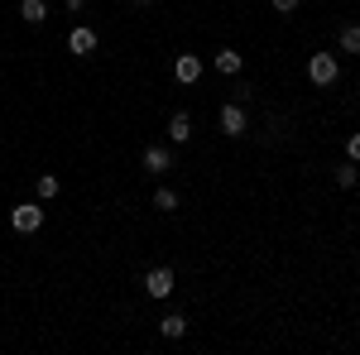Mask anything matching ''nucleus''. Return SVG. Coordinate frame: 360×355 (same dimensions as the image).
<instances>
[{"instance_id":"obj_12","label":"nucleus","mask_w":360,"mask_h":355,"mask_svg":"<svg viewBox=\"0 0 360 355\" xmlns=\"http://www.w3.org/2000/svg\"><path fill=\"white\" fill-rule=\"evenodd\" d=\"M154 212H178V192L159 188V192H154Z\"/></svg>"},{"instance_id":"obj_17","label":"nucleus","mask_w":360,"mask_h":355,"mask_svg":"<svg viewBox=\"0 0 360 355\" xmlns=\"http://www.w3.org/2000/svg\"><path fill=\"white\" fill-rule=\"evenodd\" d=\"M274 10H278V15H293V10H298V0H274Z\"/></svg>"},{"instance_id":"obj_6","label":"nucleus","mask_w":360,"mask_h":355,"mask_svg":"<svg viewBox=\"0 0 360 355\" xmlns=\"http://www.w3.org/2000/svg\"><path fill=\"white\" fill-rule=\"evenodd\" d=\"M144 293L149 298H168L173 293V269H149L144 273Z\"/></svg>"},{"instance_id":"obj_18","label":"nucleus","mask_w":360,"mask_h":355,"mask_svg":"<svg viewBox=\"0 0 360 355\" xmlns=\"http://www.w3.org/2000/svg\"><path fill=\"white\" fill-rule=\"evenodd\" d=\"M82 5H86V0H68V10H72V15H77V10H82Z\"/></svg>"},{"instance_id":"obj_15","label":"nucleus","mask_w":360,"mask_h":355,"mask_svg":"<svg viewBox=\"0 0 360 355\" xmlns=\"http://www.w3.org/2000/svg\"><path fill=\"white\" fill-rule=\"evenodd\" d=\"M356 178H360L356 164H341V168H336V188H356Z\"/></svg>"},{"instance_id":"obj_10","label":"nucleus","mask_w":360,"mask_h":355,"mask_svg":"<svg viewBox=\"0 0 360 355\" xmlns=\"http://www.w3.org/2000/svg\"><path fill=\"white\" fill-rule=\"evenodd\" d=\"M20 20H25V25H44V20H49V5H44V0H20Z\"/></svg>"},{"instance_id":"obj_11","label":"nucleus","mask_w":360,"mask_h":355,"mask_svg":"<svg viewBox=\"0 0 360 355\" xmlns=\"http://www.w3.org/2000/svg\"><path fill=\"white\" fill-rule=\"evenodd\" d=\"M159 331H164L168 341H178V336H188V317H178V312H168L164 322H159Z\"/></svg>"},{"instance_id":"obj_13","label":"nucleus","mask_w":360,"mask_h":355,"mask_svg":"<svg viewBox=\"0 0 360 355\" xmlns=\"http://www.w3.org/2000/svg\"><path fill=\"white\" fill-rule=\"evenodd\" d=\"M58 197V178L53 173H39V202H53Z\"/></svg>"},{"instance_id":"obj_3","label":"nucleus","mask_w":360,"mask_h":355,"mask_svg":"<svg viewBox=\"0 0 360 355\" xmlns=\"http://www.w3.org/2000/svg\"><path fill=\"white\" fill-rule=\"evenodd\" d=\"M217 120H221V130H226L231 139H236V135H245V106H240V101H226Z\"/></svg>"},{"instance_id":"obj_8","label":"nucleus","mask_w":360,"mask_h":355,"mask_svg":"<svg viewBox=\"0 0 360 355\" xmlns=\"http://www.w3.org/2000/svg\"><path fill=\"white\" fill-rule=\"evenodd\" d=\"M168 139H173V144H188V139H193V120H188L183 110L168 115Z\"/></svg>"},{"instance_id":"obj_9","label":"nucleus","mask_w":360,"mask_h":355,"mask_svg":"<svg viewBox=\"0 0 360 355\" xmlns=\"http://www.w3.org/2000/svg\"><path fill=\"white\" fill-rule=\"evenodd\" d=\"M212 63H217V72H226V77H236V72L245 67V58L236 53V49H221V53L212 58Z\"/></svg>"},{"instance_id":"obj_16","label":"nucleus","mask_w":360,"mask_h":355,"mask_svg":"<svg viewBox=\"0 0 360 355\" xmlns=\"http://www.w3.org/2000/svg\"><path fill=\"white\" fill-rule=\"evenodd\" d=\"M346 159H351V164H360V130L346 139Z\"/></svg>"},{"instance_id":"obj_4","label":"nucleus","mask_w":360,"mask_h":355,"mask_svg":"<svg viewBox=\"0 0 360 355\" xmlns=\"http://www.w3.org/2000/svg\"><path fill=\"white\" fill-rule=\"evenodd\" d=\"M68 53H77V58H91V53H96V29L77 25L72 34H68Z\"/></svg>"},{"instance_id":"obj_7","label":"nucleus","mask_w":360,"mask_h":355,"mask_svg":"<svg viewBox=\"0 0 360 355\" xmlns=\"http://www.w3.org/2000/svg\"><path fill=\"white\" fill-rule=\"evenodd\" d=\"M144 168H149V173H168V168H173V149L149 144V149H144Z\"/></svg>"},{"instance_id":"obj_2","label":"nucleus","mask_w":360,"mask_h":355,"mask_svg":"<svg viewBox=\"0 0 360 355\" xmlns=\"http://www.w3.org/2000/svg\"><path fill=\"white\" fill-rule=\"evenodd\" d=\"M10 226H15L20 235H34V231L44 226V207H39V202H20V207L10 212Z\"/></svg>"},{"instance_id":"obj_5","label":"nucleus","mask_w":360,"mask_h":355,"mask_svg":"<svg viewBox=\"0 0 360 355\" xmlns=\"http://www.w3.org/2000/svg\"><path fill=\"white\" fill-rule=\"evenodd\" d=\"M173 77H178L183 86H193L197 77H202V58H197V53H178V58H173Z\"/></svg>"},{"instance_id":"obj_14","label":"nucleus","mask_w":360,"mask_h":355,"mask_svg":"<svg viewBox=\"0 0 360 355\" xmlns=\"http://www.w3.org/2000/svg\"><path fill=\"white\" fill-rule=\"evenodd\" d=\"M341 49H346V53H360V25L341 29Z\"/></svg>"},{"instance_id":"obj_1","label":"nucleus","mask_w":360,"mask_h":355,"mask_svg":"<svg viewBox=\"0 0 360 355\" xmlns=\"http://www.w3.org/2000/svg\"><path fill=\"white\" fill-rule=\"evenodd\" d=\"M336 77H341L336 53H307V82H312V86H332Z\"/></svg>"},{"instance_id":"obj_19","label":"nucleus","mask_w":360,"mask_h":355,"mask_svg":"<svg viewBox=\"0 0 360 355\" xmlns=\"http://www.w3.org/2000/svg\"><path fill=\"white\" fill-rule=\"evenodd\" d=\"M139 5H154V0H139Z\"/></svg>"}]
</instances>
